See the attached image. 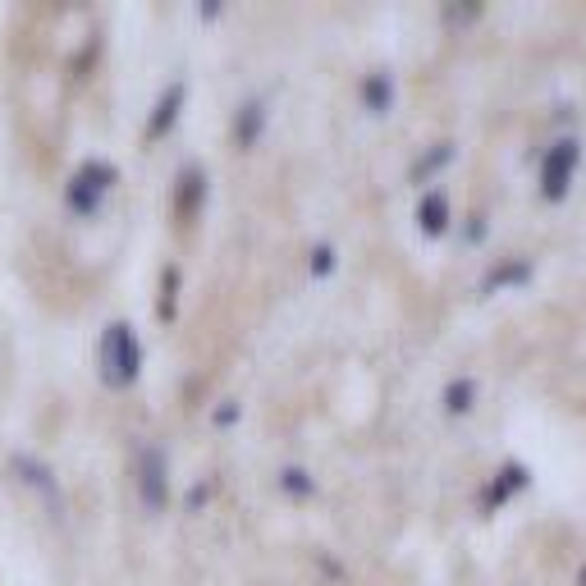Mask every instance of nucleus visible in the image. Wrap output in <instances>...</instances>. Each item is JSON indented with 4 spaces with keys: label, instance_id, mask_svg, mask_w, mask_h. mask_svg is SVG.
<instances>
[{
    "label": "nucleus",
    "instance_id": "nucleus-12",
    "mask_svg": "<svg viewBox=\"0 0 586 586\" xmlns=\"http://www.w3.org/2000/svg\"><path fill=\"white\" fill-rule=\"evenodd\" d=\"M330 266H335V252H330V248H316V252H312V271H316V275H326Z\"/></svg>",
    "mask_w": 586,
    "mask_h": 586
},
{
    "label": "nucleus",
    "instance_id": "nucleus-8",
    "mask_svg": "<svg viewBox=\"0 0 586 586\" xmlns=\"http://www.w3.org/2000/svg\"><path fill=\"white\" fill-rule=\"evenodd\" d=\"M472 394H477L472 380H454V385L445 390V408L449 413H467V408H472Z\"/></svg>",
    "mask_w": 586,
    "mask_h": 586
},
{
    "label": "nucleus",
    "instance_id": "nucleus-6",
    "mask_svg": "<svg viewBox=\"0 0 586 586\" xmlns=\"http://www.w3.org/2000/svg\"><path fill=\"white\" fill-rule=\"evenodd\" d=\"M417 220H422L426 234H445V229H449V202H445V193H426Z\"/></svg>",
    "mask_w": 586,
    "mask_h": 586
},
{
    "label": "nucleus",
    "instance_id": "nucleus-5",
    "mask_svg": "<svg viewBox=\"0 0 586 586\" xmlns=\"http://www.w3.org/2000/svg\"><path fill=\"white\" fill-rule=\"evenodd\" d=\"M179 106H184V83H174L170 92L161 97V106H156V115H152V124H147V133H152V138H161V133L170 129L174 120H179Z\"/></svg>",
    "mask_w": 586,
    "mask_h": 586
},
{
    "label": "nucleus",
    "instance_id": "nucleus-13",
    "mask_svg": "<svg viewBox=\"0 0 586 586\" xmlns=\"http://www.w3.org/2000/svg\"><path fill=\"white\" fill-rule=\"evenodd\" d=\"M582 586H586V568H582Z\"/></svg>",
    "mask_w": 586,
    "mask_h": 586
},
{
    "label": "nucleus",
    "instance_id": "nucleus-4",
    "mask_svg": "<svg viewBox=\"0 0 586 586\" xmlns=\"http://www.w3.org/2000/svg\"><path fill=\"white\" fill-rule=\"evenodd\" d=\"M142 500H147V509H165V500H170V486H165V458L156 454V449L142 454Z\"/></svg>",
    "mask_w": 586,
    "mask_h": 586
},
{
    "label": "nucleus",
    "instance_id": "nucleus-1",
    "mask_svg": "<svg viewBox=\"0 0 586 586\" xmlns=\"http://www.w3.org/2000/svg\"><path fill=\"white\" fill-rule=\"evenodd\" d=\"M138 367H142L138 339H133V330L124 326V321H115V326L101 335V376H106V385H133V380H138Z\"/></svg>",
    "mask_w": 586,
    "mask_h": 586
},
{
    "label": "nucleus",
    "instance_id": "nucleus-3",
    "mask_svg": "<svg viewBox=\"0 0 586 586\" xmlns=\"http://www.w3.org/2000/svg\"><path fill=\"white\" fill-rule=\"evenodd\" d=\"M110 184H115V170L101 165V161H87L83 170L74 174V184H69V207L83 211V216H92L97 202H101V193H106Z\"/></svg>",
    "mask_w": 586,
    "mask_h": 586
},
{
    "label": "nucleus",
    "instance_id": "nucleus-9",
    "mask_svg": "<svg viewBox=\"0 0 586 586\" xmlns=\"http://www.w3.org/2000/svg\"><path fill=\"white\" fill-rule=\"evenodd\" d=\"M261 115H266V110H261V101H248V106H243V115H239V142H243V147H248V142L261 133Z\"/></svg>",
    "mask_w": 586,
    "mask_h": 586
},
{
    "label": "nucleus",
    "instance_id": "nucleus-10",
    "mask_svg": "<svg viewBox=\"0 0 586 586\" xmlns=\"http://www.w3.org/2000/svg\"><path fill=\"white\" fill-rule=\"evenodd\" d=\"M362 97H367V106H371V110H385V106H390V78H385V74L367 78Z\"/></svg>",
    "mask_w": 586,
    "mask_h": 586
},
{
    "label": "nucleus",
    "instance_id": "nucleus-7",
    "mask_svg": "<svg viewBox=\"0 0 586 586\" xmlns=\"http://www.w3.org/2000/svg\"><path fill=\"white\" fill-rule=\"evenodd\" d=\"M202 207V170H184L179 174V216H197Z\"/></svg>",
    "mask_w": 586,
    "mask_h": 586
},
{
    "label": "nucleus",
    "instance_id": "nucleus-11",
    "mask_svg": "<svg viewBox=\"0 0 586 586\" xmlns=\"http://www.w3.org/2000/svg\"><path fill=\"white\" fill-rule=\"evenodd\" d=\"M284 490H293V495H307V490H312V481H307V472L289 467V472H284Z\"/></svg>",
    "mask_w": 586,
    "mask_h": 586
},
{
    "label": "nucleus",
    "instance_id": "nucleus-2",
    "mask_svg": "<svg viewBox=\"0 0 586 586\" xmlns=\"http://www.w3.org/2000/svg\"><path fill=\"white\" fill-rule=\"evenodd\" d=\"M577 156H582V147H577L573 138H559L550 147L545 170H541V193L550 197V202H559V197L568 193V179H573V170H577Z\"/></svg>",
    "mask_w": 586,
    "mask_h": 586
}]
</instances>
